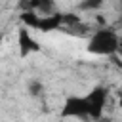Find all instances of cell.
Wrapping results in <instances>:
<instances>
[{"instance_id": "obj_6", "label": "cell", "mask_w": 122, "mask_h": 122, "mask_svg": "<svg viewBox=\"0 0 122 122\" xmlns=\"http://www.w3.org/2000/svg\"><path fill=\"white\" fill-rule=\"evenodd\" d=\"M27 11H34L38 15H48L55 11V0H27Z\"/></svg>"}, {"instance_id": "obj_4", "label": "cell", "mask_w": 122, "mask_h": 122, "mask_svg": "<svg viewBox=\"0 0 122 122\" xmlns=\"http://www.w3.org/2000/svg\"><path fill=\"white\" fill-rule=\"evenodd\" d=\"M17 50L21 57H29L30 53H38L40 51V42L34 38V34L30 32V29L21 27L17 32Z\"/></svg>"}, {"instance_id": "obj_5", "label": "cell", "mask_w": 122, "mask_h": 122, "mask_svg": "<svg viewBox=\"0 0 122 122\" xmlns=\"http://www.w3.org/2000/svg\"><path fill=\"white\" fill-rule=\"evenodd\" d=\"M63 25H65V15L59 13V11H53V13H48V15H38L34 29L42 30V32H53V30L61 29Z\"/></svg>"}, {"instance_id": "obj_8", "label": "cell", "mask_w": 122, "mask_h": 122, "mask_svg": "<svg viewBox=\"0 0 122 122\" xmlns=\"http://www.w3.org/2000/svg\"><path fill=\"white\" fill-rule=\"evenodd\" d=\"M29 92H30V95H34V97H40V95H42V92H44V86H42V82H38V80H32V82H29Z\"/></svg>"}, {"instance_id": "obj_9", "label": "cell", "mask_w": 122, "mask_h": 122, "mask_svg": "<svg viewBox=\"0 0 122 122\" xmlns=\"http://www.w3.org/2000/svg\"><path fill=\"white\" fill-rule=\"evenodd\" d=\"M2 42H4V36H2V34H0V46H2Z\"/></svg>"}, {"instance_id": "obj_7", "label": "cell", "mask_w": 122, "mask_h": 122, "mask_svg": "<svg viewBox=\"0 0 122 122\" xmlns=\"http://www.w3.org/2000/svg\"><path fill=\"white\" fill-rule=\"evenodd\" d=\"M103 4H105V0H82L78 4V8L82 11H97L103 8Z\"/></svg>"}, {"instance_id": "obj_2", "label": "cell", "mask_w": 122, "mask_h": 122, "mask_svg": "<svg viewBox=\"0 0 122 122\" xmlns=\"http://www.w3.org/2000/svg\"><path fill=\"white\" fill-rule=\"evenodd\" d=\"M107 97H109V92L105 86H93L86 95V105H88V118L92 120H99L105 112V107H107Z\"/></svg>"}, {"instance_id": "obj_3", "label": "cell", "mask_w": 122, "mask_h": 122, "mask_svg": "<svg viewBox=\"0 0 122 122\" xmlns=\"http://www.w3.org/2000/svg\"><path fill=\"white\" fill-rule=\"evenodd\" d=\"M61 118H88V105L84 95H69L59 111Z\"/></svg>"}, {"instance_id": "obj_1", "label": "cell", "mask_w": 122, "mask_h": 122, "mask_svg": "<svg viewBox=\"0 0 122 122\" xmlns=\"http://www.w3.org/2000/svg\"><path fill=\"white\" fill-rule=\"evenodd\" d=\"M118 48H120V38L116 30L109 27H103L92 32V36L88 38V46H86V50L93 55H114Z\"/></svg>"}]
</instances>
